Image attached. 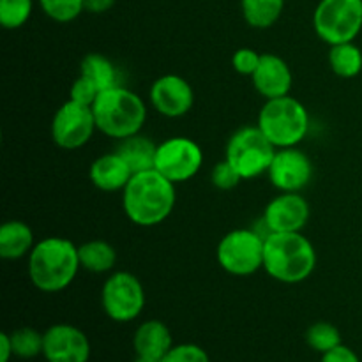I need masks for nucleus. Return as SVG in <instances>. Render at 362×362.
<instances>
[{"label": "nucleus", "mask_w": 362, "mask_h": 362, "mask_svg": "<svg viewBox=\"0 0 362 362\" xmlns=\"http://www.w3.org/2000/svg\"><path fill=\"white\" fill-rule=\"evenodd\" d=\"M175 184L154 168L134 173L122 191L124 214L141 228L165 223L175 209Z\"/></svg>", "instance_id": "obj_1"}, {"label": "nucleus", "mask_w": 362, "mask_h": 362, "mask_svg": "<svg viewBox=\"0 0 362 362\" xmlns=\"http://www.w3.org/2000/svg\"><path fill=\"white\" fill-rule=\"evenodd\" d=\"M27 258L28 279L42 293L66 290L81 269L78 246L66 237H45L35 243Z\"/></svg>", "instance_id": "obj_2"}, {"label": "nucleus", "mask_w": 362, "mask_h": 362, "mask_svg": "<svg viewBox=\"0 0 362 362\" xmlns=\"http://www.w3.org/2000/svg\"><path fill=\"white\" fill-rule=\"evenodd\" d=\"M317 250L303 232L265 235L264 271L283 285H299L317 269Z\"/></svg>", "instance_id": "obj_3"}, {"label": "nucleus", "mask_w": 362, "mask_h": 362, "mask_svg": "<svg viewBox=\"0 0 362 362\" xmlns=\"http://www.w3.org/2000/svg\"><path fill=\"white\" fill-rule=\"evenodd\" d=\"M92 112L99 133L119 141L140 134L147 120V105L141 95L124 85L103 90Z\"/></svg>", "instance_id": "obj_4"}, {"label": "nucleus", "mask_w": 362, "mask_h": 362, "mask_svg": "<svg viewBox=\"0 0 362 362\" xmlns=\"http://www.w3.org/2000/svg\"><path fill=\"white\" fill-rule=\"evenodd\" d=\"M310 112L293 95L267 99L258 113L257 126L276 148L299 147L310 133Z\"/></svg>", "instance_id": "obj_5"}, {"label": "nucleus", "mask_w": 362, "mask_h": 362, "mask_svg": "<svg viewBox=\"0 0 362 362\" xmlns=\"http://www.w3.org/2000/svg\"><path fill=\"white\" fill-rule=\"evenodd\" d=\"M265 233L253 228H237L221 237L216 250L219 267L232 276L257 274L264 269Z\"/></svg>", "instance_id": "obj_6"}, {"label": "nucleus", "mask_w": 362, "mask_h": 362, "mask_svg": "<svg viewBox=\"0 0 362 362\" xmlns=\"http://www.w3.org/2000/svg\"><path fill=\"white\" fill-rule=\"evenodd\" d=\"M278 148L265 138L258 126H244L226 141L225 159L237 170L243 180L267 173Z\"/></svg>", "instance_id": "obj_7"}, {"label": "nucleus", "mask_w": 362, "mask_h": 362, "mask_svg": "<svg viewBox=\"0 0 362 362\" xmlns=\"http://www.w3.org/2000/svg\"><path fill=\"white\" fill-rule=\"evenodd\" d=\"M313 27L329 46L352 42L362 30V0H320Z\"/></svg>", "instance_id": "obj_8"}, {"label": "nucleus", "mask_w": 362, "mask_h": 362, "mask_svg": "<svg viewBox=\"0 0 362 362\" xmlns=\"http://www.w3.org/2000/svg\"><path fill=\"white\" fill-rule=\"evenodd\" d=\"M145 288L140 279L127 271H117L106 278L101 288V306L106 317L117 324L133 322L144 313Z\"/></svg>", "instance_id": "obj_9"}, {"label": "nucleus", "mask_w": 362, "mask_h": 362, "mask_svg": "<svg viewBox=\"0 0 362 362\" xmlns=\"http://www.w3.org/2000/svg\"><path fill=\"white\" fill-rule=\"evenodd\" d=\"M204 166V151L187 136H172L158 144L154 170L173 184H182L198 175Z\"/></svg>", "instance_id": "obj_10"}, {"label": "nucleus", "mask_w": 362, "mask_h": 362, "mask_svg": "<svg viewBox=\"0 0 362 362\" xmlns=\"http://www.w3.org/2000/svg\"><path fill=\"white\" fill-rule=\"evenodd\" d=\"M52 140L64 151H76L90 141L98 131L92 106L80 105L67 99L52 119Z\"/></svg>", "instance_id": "obj_11"}, {"label": "nucleus", "mask_w": 362, "mask_h": 362, "mask_svg": "<svg viewBox=\"0 0 362 362\" xmlns=\"http://www.w3.org/2000/svg\"><path fill=\"white\" fill-rule=\"evenodd\" d=\"M267 177L279 193H300L313 179V163L299 147L278 148Z\"/></svg>", "instance_id": "obj_12"}, {"label": "nucleus", "mask_w": 362, "mask_h": 362, "mask_svg": "<svg viewBox=\"0 0 362 362\" xmlns=\"http://www.w3.org/2000/svg\"><path fill=\"white\" fill-rule=\"evenodd\" d=\"M311 218V207L300 193H279L265 205L262 225L265 233L303 232Z\"/></svg>", "instance_id": "obj_13"}, {"label": "nucleus", "mask_w": 362, "mask_h": 362, "mask_svg": "<svg viewBox=\"0 0 362 362\" xmlns=\"http://www.w3.org/2000/svg\"><path fill=\"white\" fill-rule=\"evenodd\" d=\"M148 101L159 115L179 119L191 112L194 105V90L180 74H163L152 81Z\"/></svg>", "instance_id": "obj_14"}, {"label": "nucleus", "mask_w": 362, "mask_h": 362, "mask_svg": "<svg viewBox=\"0 0 362 362\" xmlns=\"http://www.w3.org/2000/svg\"><path fill=\"white\" fill-rule=\"evenodd\" d=\"M90 341L80 327L71 324H53L45 331L42 357L46 362H88Z\"/></svg>", "instance_id": "obj_15"}, {"label": "nucleus", "mask_w": 362, "mask_h": 362, "mask_svg": "<svg viewBox=\"0 0 362 362\" xmlns=\"http://www.w3.org/2000/svg\"><path fill=\"white\" fill-rule=\"evenodd\" d=\"M251 81L255 90L267 101L290 94L293 74L283 57L276 53H262L260 64L251 76Z\"/></svg>", "instance_id": "obj_16"}, {"label": "nucleus", "mask_w": 362, "mask_h": 362, "mask_svg": "<svg viewBox=\"0 0 362 362\" xmlns=\"http://www.w3.org/2000/svg\"><path fill=\"white\" fill-rule=\"evenodd\" d=\"M133 175V170L117 151L95 158L88 170L92 186L105 193H117V191L122 193Z\"/></svg>", "instance_id": "obj_17"}, {"label": "nucleus", "mask_w": 362, "mask_h": 362, "mask_svg": "<svg viewBox=\"0 0 362 362\" xmlns=\"http://www.w3.org/2000/svg\"><path fill=\"white\" fill-rule=\"evenodd\" d=\"M173 345L172 331L161 320L141 322L133 334L134 354L152 361H161Z\"/></svg>", "instance_id": "obj_18"}, {"label": "nucleus", "mask_w": 362, "mask_h": 362, "mask_svg": "<svg viewBox=\"0 0 362 362\" xmlns=\"http://www.w3.org/2000/svg\"><path fill=\"white\" fill-rule=\"evenodd\" d=\"M34 246V232L25 221L11 219L0 226V257L4 260H20L28 257Z\"/></svg>", "instance_id": "obj_19"}, {"label": "nucleus", "mask_w": 362, "mask_h": 362, "mask_svg": "<svg viewBox=\"0 0 362 362\" xmlns=\"http://www.w3.org/2000/svg\"><path fill=\"white\" fill-rule=\"evenodd\" d=\"M156 148H158V144H154L151 138L134 134V136L126 138V140H120L117 152L129 165L133 173H138L154 168Z\"/></svg>", "instance_id": "obj_20"}, {"label": "nucleus", "mask_w": 362, "mask_h": 362, "mask_svg": "<svg viewBox=\"0 0 362 362\" xmlns=\"http://www.w3.org/2000/svg\"><path fill=\"white\" fill-rule=\"evenodd\" d=\"M81 269L92 272V274H106L112 272L117 264V251L110 243L101 239L87 240L78 246Z\"/></svg>", "instance_id": "obj_21"}, {"label": "nucleus", "mask_w": 362, "mask_h": 362, "mask_svg": "<svg viewBox=\"0 0 362 362\" xmlns=\"http://www.w3.org/2000/svg\"><path fill=\"white\" fill-rule=\"evenodd\" d=\"M80 74L94 81L95 87L101 92L117 87V85H122L115 64L108 57L101 55V53H88V55H85L80 64Z\"/></svg>", "instance_id": "obj_22"}, {"label": "nucleus", "mask_w": 362, "mask_h": 362, "mask_svg": "<svg viewBox=\"0 0 362 362\" xmlns=\"http://www.w3.org/2000/svg\"><path fill=\"white\" fill-rule=\"evenodd\" d=\"M285 0H240V11L246 23L253 28H271L281 18Z\"/></svg>", "instance_id": "obj_23"}, {"label": "nucleus", "mask_w": 362, "mask_h": 362, "mask_svg": "<svg viewBox=\"0 0 362 362\" xmlns=\"http://www.w3.org/2000/svg\"><path fill=\"white\" fill-rule=\"evenodd\" d=\"M329 66L339 78L359 76L362 71V49L356 42H341L329 48Z\"/></svg>", "instance_id": "obj_24"}, {"label": "nucleus", "mask_w": 362, "mask_h": 362, "mask_svg": "<svg viewBox=\"0 0 362 362\" xmlns=\"http://www.w3.org/2000/svg\"><path fill=\"white\" fill-rule=\"evenodd\" d=\"M13 341L14 357L18 359H35L42 356V345H45V332H39L34 327H20L9 332Z\"/></svg>", "instance_id": "obj_25"}, {"label": "nucleus", "mask_w": 362, "mask_h": 362, "mask_svg": "<svg viewBox=\"0 0 362 362\" xmlns=\"http://www.w3.org/2000/svg\"><path fill=\"white\" fill-rule=\"evenodd\" d=\"M306 343L318 354H327L343 343L341 332L331 322H315L306 331Z\"/></svg>", "instance_id": "obj_26"}, {"label": "nucleus", "mask_w": 362, "mask_h": 362, "mask_svg": "<svg viewBox=\"0 0 362 362\" xmlns=\"http://www.w3.org/2000/svg\"><path fill=\"white\" fill-rule=\"evenodd\" d=\"M32 0H0V23L7 30L21 28L32 16Z\"/></svg>", "instance_id": "obj_27"}, {"label": "nucleus", "mask_w": 362, "mask_h": 362, "mask_svg": "<svg viewBox=\"0 0 362 362\" xmlns=\"http://www.w3.org/2000/svg\"><path fill=\"white\" fill-rule=\"evenodd\" d=\"M39 6L57 23H71L85 11L83 0H39Z\"/></svg>", "instance_id": "obj_28"}, {"label": "nucleus", "mask_w": 362, "mask_h": 362, "mask_svg": "<svg viewBox=\"0 0 362 362\" xmlns=\"http://www.w3.org/2000/svg\"><path fill=\"white\" fill-rule=\"evenodd\" d=\"M159 362H211V357L197 343H179Z\"/></svg>", "instance_id": "obj_29"}, {"label": "nucleus", "mask_w": 362, "mask_h": 362, "mask_svg": "<svg viewBox=\"0 0 362 362\" xmlns=\"http://www.w3.org/2000/svg\"><path fill=\"white\" fill-rule=\"evenodd\" d=\"M211 180H212V184L218 187V189L230 191V189H233V187L239 186V182L243 180V177L237 173V170L233 168V166L230 165L226 159H223V161L216 163L214 168H212Z\"/></svg>", "instance_id": "obj_30"}, {"label": "nucleus", "mask_w": 362, "mask_h": 362, "mask_svg": "<svg viewBox=\"0 0 362 362\" xmlns=\"http://www.w3.org/2000/svg\"><path fill=\"white\" fill-rule=\"evenodd\" d=\"M99 94H101V90L95 87L94 81H90L87 76L80 74V76L73 81V85H71L69 99L74 103H80V105L92 106Z\"/></svg>", "instance_id": "obj_31"}, {"label": "nucleus", "mask_w": 362, "mask_h": 362, "mask_svg": "<svg viewBox=\"0 0 362 362\" xmlns=\"http://www.w3.org/2000/svg\"><path fill=\"white\" fill-rule=\"evenodd\" d=\"M262 53H258L253 48H239L232 55V67L235 73L243 74V76H253L257 71L258 64H260Z\"/></svg>", "instance_id": "obj_32"}, {"label": "nucleus", "mask_w": 362, "mask_h": 362, "mask_svg": "<svg viewBox=\"0 0 362 362\" xmlns=\"http://www.w3.org/2000/svg\"><path fill=\"white\" fill-rule=\"evenodd\" d=\"M320 362H361L359 356L356 354V350H352L346 345H339L336 349H332L331 352L322 354Z\"/></svg>", "instance_id": "obj_33"}, {"label": "nucleus", "mask_w": 362, "mask_h": 362, "mask_svg": "<svg viewBox=\"0 0 362 362\" xmlns=\"http://www.w3.org/2000/svg\"><path fill=\"white\" fill-rule=\"evenodd\" d=\"M83 6L87 13L103 14L115 6V0H83Z\"/></svg>", "instance_id": "obj_34"}, {"label": "nucleus", "mask_w": 362, "mask_h": 362, "mask_svg": "<svg viewBox=\"0 0 362 362\" xmlns=\"http://www.w3.org/2000/svg\"><path fill=\"white\" fill-rule=\"evenodd\" d=\"M14 357L13 341H11L9 332L0 334V362H9Z\"/></svg>", "instance_id": "obj_35"}, {"label": "nucleus", "mask_w": 362, "mask_h": 362, "mask_svg": "<svg viewBox=\"0 0 362 362\" xmlns=\"http://www.w3.org/2000/svg\"><path fill=\"white\" fill-rule=\"evenodd\" d=\"M133 362H158V361H152V359H147V357H140V356H136L134 357V361Z\"/></svg>", "instance_id": "obj_36"}]
</instances>
